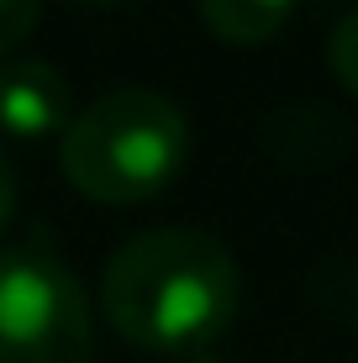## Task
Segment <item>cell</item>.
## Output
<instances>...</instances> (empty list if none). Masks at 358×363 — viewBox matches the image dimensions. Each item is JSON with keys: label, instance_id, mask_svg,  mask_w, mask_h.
I'll use <instances>...</instances> for the list:
<instances>
[{"label": "cell", "instance_id": "cell-1", "mask_svg": "<svg viewBox=\"0 0 358 363\" xmlns=\"http://www.w3.org/2000/svg\"><path fill=\"white\" fill-rule=\"evenodd\" d=\"M237 264L195 227L138 232L106 258L101 316L142 353L184 358L211 347L237 316Z\"/></svg>", "mask_w": 358, "mask_h": 363}, {"label": "cell", "instance_id": "cell-2", "mask_svg": "<svg viewBox=\"0 0 358 363\" xmlns=\"http://www.w3.org/2000/svg\"><path fill=\"white\" fill-rule=\"evenodd\" d=\"M190 158L184 111L158 90H111L74 111L58 137V164L84 200H153Z\"/></svg>", "mask_w": 358, "mask_h": 363}, {"label": "cell", "instance_id": "cell-3", "mask_svg": "<svg viewBox=\"0 0 358 363\" xmlns=\"http://www.w3.org/2000/svg\"><path fill=\"white\" fill-rule=\"evenodd\" d=\"M95 311L64 258L43 247L0 253V363H90Z\"/></svg>", "mask_w": 358, "mask_h": 363}, {"label": "cell", "instance_id": "cell-4", "mask_svg": "<svg viewBox=\"0 0 358 363\" xmlns=\"http://www.w3.org/2000/svg\"><path fill=\"white\" fill-rule=\"evenodd\" d=\"M69 79L43 58H11L0 64V132L16 143H43V137H64L74 116Z\"/></svg>", "mask_w": 358, "mask_h": 363}, {"label": "cell", "instance_id": "cell-5", "mask_svg": "<svg viewBox=\"0 0 358 363\" xmlns=\"http://www.w3.org/2000/svg\"><path fill=\"white\" fill-rule=\"evenodd\" d=\"M295 11V0H201L206 27L227 43H269L285 16Z\"/></svg>", "mask_w": 358, "mask_h": 363}, {"label": "cell", "instance_id": "cell-6", "mask_svg": "<svg viewBox=\"0 0 358 363\" xmlns=\"http://www.w3.org/2000/svg\"><path fill=\"white\" fill-rule=\"evenodd\" d=\"M327 64H332V74H337L342 90L358 95V11H348V16L332 27V37H327Z\"/></svg>", "mask_w": 358, "mask_h": 363}, {"label": "cell", "instance_id": "cell-7", "mask_svg": "<svg viewBox=\"0 0 358 363\" xmlns=\"http://www.w3.org/2000/svg\"><path fill=\"white\" fill-rule=\"evenodd\" d=\"M37 11H43V0H0V58H11L32 37Z\"/></svg>", "mask_w": 358, "mask_h": 363}, {"label": "cell", "instance_id": "cell-8", "mask_svg": "<svg viewBox=\"0 0 358 363\" xmlns=\"http://www.w3.org/2000/svg\"><path fill=\"white\" fill-rule=\"evenodd\" d=\"M11 211H16V169H11V153L0 147V232H6Z\"/></svg>", "mask_w": 358, "mask_h": 363}, {"label": "cell", "instance_id": "cell-9", "mask_svg": "<svg viewBox=\"0 0 358 363\" xmlns=\"http://www.w3.org/2000/svg\"><path fill=\"white\" fill-rule=\"evenodd\" d=\"M174 363H221L211 347H201V353H184V358H174Z\"/></svg>", "mask_w": 358, "mask_h": 363}, {"label": "cell", "instance_id": "cell-10", "mask_svg": "<svg viewBox=\"0 0 358 363\" xmlns=\"http://www.w3.org/2000/svg\"><path fill=\"white\" fill-rule=\"evenodd\" d=\"M84 6H111V0H84Z\"/></svg>", "mask_w": 358, "mask_h": 363}]
</instances>
